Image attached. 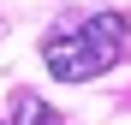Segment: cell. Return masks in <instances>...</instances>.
<instances>
[{"label":"cell","instance_id":"obj_2","mask_svg":"<svg viewBox=\"0 0 131 125\" xmlns=\"http://www.w3.org/2000/svg\"><path fill=\"white\" fill-rule=\"evenodd\" d=\"M12 125H60V113H54L42 95H30V89H24V95L12 101Z\"/></svg>","mask_w":131,"mask_h":125},{"label":"cell","instance_id":"obj_1","mask_svg":"<svg viewBox=\"0 0 131 125\" xmlns=\"http://www.w3.org/2000/svg\"><path fill=\"white\" fill-rule=\"evenodd\" d=\"M125 30H131L125 12H95L90 24H78L72 36H54L48 48H42V60H48V72H54L60 83L101 77V72L125 54Z\"/></svg>","mask_w":131,"mask_h":125}]
</instances>
